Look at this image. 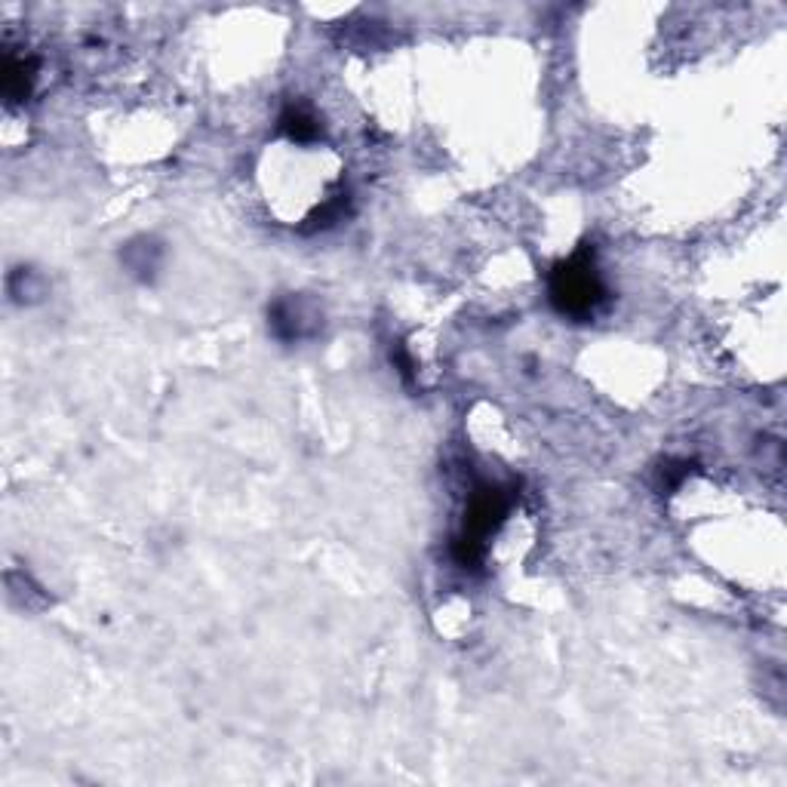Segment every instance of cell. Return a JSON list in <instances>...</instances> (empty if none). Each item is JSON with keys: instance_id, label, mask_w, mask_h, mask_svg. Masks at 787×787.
<instances>
[{"instance_id": "cell-2", "label": "cell", "mask_w": 787, "mask_h": 787, "mask_svg": "<svg viewBox=\"0 0 787 787\" xmlns=\"http://www.w3.org/2000/svg\"><path fill=\"white\" fill-rule=\"evenodd\" d=\"M511 511V495L492 483H483L474 495L471 505L465 511V523L462 532L455 535L452 542V557L459 560V566L465 569H477L483 563L486 554V542L499 532V526L505 523Z\"/></svg>"}, {"instance_id": "cell-6", "label": "cell", "mask_w": 787, "mask_h": 787, "mask_svg": "<svg viewBox=\"0 0 787 787\" xmlns=\"http://www.w3.org/2000/svg\"><path fill=\"white\" fill-rule=\"evenodd\" d=\"M280 130L289 142H299V145H308L320 136L317 120L305 108H286L280 117Z\"/></svg>"}, {"instance_id": "cell-4", "label": "cell", "mask_w": 787, "mask_h": 787, "mask_svg": "<svg viewBox=\"0 0 787 787\" xmlns=\"http://www.w3.org/2000/svg\"><path fill=\"white\" fill-rule=\"evenodd\" d=\"M160 256H163V250H160V243H157L154 237H139V240H130L127 246H123L120 262L127 265V271H130V274H136V277L148 280V277L157 271V265H160Z\"/></svg>"}, {"instance_id": "cell-8", "label": "cell", "mask_w": 787, "mask_h": 787, "mask_svg": "<svg viewBox=\"0 0 787 787\" xmlns=\"http://www.w3.org/2000/svg\"><path fill=\"white\" fill-rule=\"evenodd\" d=\"M689 477V462H668L665 468H661V489L665 492H674L683 480Z\"/></svg>"}, {"instance_id": "cell-7", "label": "cell", "mask_w": 787, "mask_h": 787, "mask_svg": "<svg viewBox=\"0 0 787 787\" xmlns=\"http://www.w3.org/2000/svg\"><path fill=\"white\" fill-rule=\"evenodd\" d=\"M348 206H351L348 191H339V194H333V197H326V200L317 206V210L308 216L305 231H317V228H329V225L342 222V219L348 216Z\"/></svg>"}, {"instance_id": "cell-1", "label": "cell", "mask_w": 787, "mask_h": 787, "mask_svg": "<svg viewBox=\"0 0 787 787\" xmlns=\"http://www.w3.org/2000/svg\"><path fill=\"white\" fill-rule=\"evenodd\" d=\"M548 299L557 314L569 320H591L597 314L606 302V286L591 243H582L569 259L554 265L548 277Z\"/></svg>"}, {"instance_id": "cell-9", "label": "cell", "mask_w": 787, "mask_h": 787, "mask_svg": "<svg viewBox=\"0 0 787 787\" xmlns=\"http://www.w3.org/2000/svg\"><path fill=\"white\" fill-rule=\"evenodd\" d=\"M391 360L397 363V372L403 376V382H406V385H412V376H416V363H412V357L406 354V348H403V345H397V348L391 351Z\"/></svg>"}, {"instance_id": "cell-3", "label": "cell", "mask_w": 787, "mask_h": 787, "mask_svg": "<svg viewBox=\"0 0 787 787\" xmlns=\"http://www.w3.org/2000/svg\"><path fill=\"white\" fill-rule=\"evenodd\" d=\"M323 311L308 296H280L268 305V329L283 345H296L320 333Z\"/></svg>"}, {"instance_id": "cell-5", "label": "cell", "mask_w": 787, "mask_h": 787, "mask_svg": "<svg viewBox=\"0 0 787 787\" xmlns=\"http://www.w3.org/2000/svg\"><path fill=\"white\" fill-rule=\"evenodd\" d=\"M34 71H37L34 59L7 56V62H4V93H7L10 102H22V99L31 93L34 77H37Z\"/></svg>"}]
</instances>
